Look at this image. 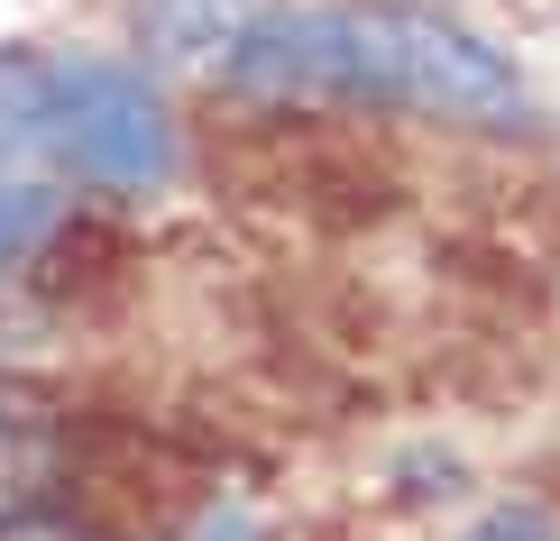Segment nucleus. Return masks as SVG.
I'll return each mask as SVG.
<instances>
[{
	"label": "nucleus",
	"instance_id": "1",
	"mask_svg": "<svg viewBox=\"0 0 560 541\" xmlns=\"http://www.w3.org/2000/svg\"><path fill=\"white\" fill-rule=\"evenodd\" d=\"M240 92H331V102H386L423 120H469V129H524V74L497 56L478 28L441 10H303L258 19L230 46Z\"/></svg>",
	"mask_w": 560,
	"mask_h": 541
},
{
	"label": "nucleus",
	"instance_id": "2",
	"mask_svg": "<svg viewBox=\"0 0 560 541\" xmlns=\"http://www.w3.org/2000/svg\"><path fill=\"white\" fill-rule=\"evenodd\" d=\"M10 156L138 193L175 175V120L129 64H0V166Z\"/></svg>",
	"mask_w": 560,
	"mask_h": 541
},
{
	"label": "nucleus",
	"instance_id": "3",
	"mask_svg": "<svg viewBox=\"0 0 560 541\" xmlns=\"http://www.w3.org/2000/svg\"><path fill=\"white\" fill-rule=\"evenodd\" d=\"M267 19V0H138V37L156 56H230Z\"/></svg>",
	"mask_w": 560,
	"mask_h": 541
},
{
	"label": "nucleus",
	"instance_id": "4",
	"mask_svg": "<svg viewBox=\"0 0 560 541\" xmlns=\"http://www.w3.org/2000/svg\"><path fill=\"white\" fill-rule=\"evenodd\" d=\"M46 230H56V193H37V184H0V275L37 248Z\"/></svg>",
	"mask_w": 560,
	"mask_h": 541
},
{
	"label": "nucleus",
	"instance_id": "5",
	"mask_svg": "<svg viewBox=\"0 0 560 541\" xmlns=\"http://www.w3.org/2000/svg\"><path fill=\"white\" fill-rule=\"evenodd\" d=\"M469 541H560L551 532V514H533V505H497V514H478Z\"/></svg>",
	"mask_w": 560,
	"mask_h": 541
},
{
	"label": "nucleus",
	"instance_id": "6",
	"mask_svg": "<svg viewBox=\"0 0 560 541\" xmlns=\"http://www.w3.org/2000/svg\"><path fill=\"white\" fill-rule=\"evenodd\" d=\"M0 478H10V440H0Z\"/></svg>",
	"mask_w": 560,
	"mask_h": 541
}]
</instances>
